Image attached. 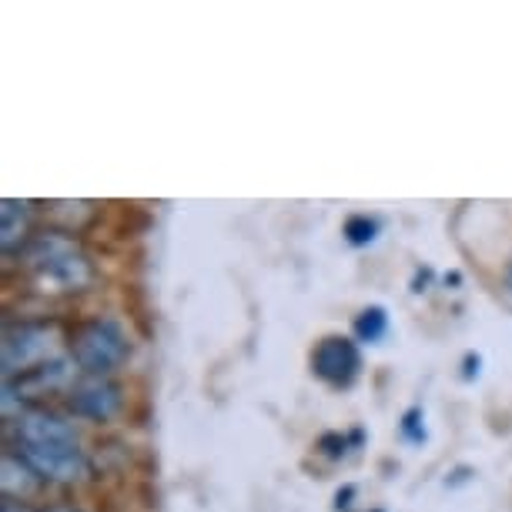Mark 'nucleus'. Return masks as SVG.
<instances>
[{"mask_svg":"<svg viewBox=\"0 0 512 512\" xmlns=\"http://www.w3.org/2000/svg\"><path fill=\"white\" fill-rule=\"evenodd\" d=\"M318 452L328 459H342L345 452H349V439H345L342 432H325V436L318 439Z\"/></svg>","mask_w":512,"mask_h":512,"instance_id":"nucleus-11","label":"nucleus"},{"mask_svg":"<svg viewBox=\"0 0 512 512\" xmlns=\"http://www.w3.org/2000/svg\"><path fill=\"white\" fill-rule=\"evenodd\" d=\"M506 292L512 295V258H509V268H506Z\"/></svg>","mask_w":512,"mask_h":512,"instance_id":"nucleus-16","label":"nucleus"},{"mask_svg":"<svg viewBox=\"0 0 512 512\" xmlns=\"http://www.w3.org/2000/svg\"><path fill=\"white\" fill-rule=\"evenodd\" d=\"M44 512H81V509H71V506H54V509H44Z\"/></svg>","mask_w":512,"mask_h":512,"instance_id":"nucleus-17","label":"nucleus"},{"mask_svg":"<svg viewBox=\"0 0 512 512\" xmlns=\"http://www.w3.org/2000/svg\"><path fill=\"white\" fill-rule=\"evenodd\" d=\"M74 375H77V362L74 359H51L37 369L17 375V379H7L4 385V405L11 409L14 399H44L51 392L61 389H74Z\"/></svg>","mask_w":512,"mask_h":512,"instance_id":"nucleus-6","label":"nucleus"},{"mask_svg":"<svg viewBox=\"0 0 512 512\" xmlns=\"http://www.w3.org/2000/svg\"><path fill=\"white\" fill-rule=\"evenodd\" d=\"M131 355L128 332L114 322V318H91L71 335V359L77 369L104 379V375L118 372Z\"/></svg>","mask_w":512,"mask_h":512,"instance_id":"nucleus-2","label":"nucleus"},{"mask_svg":"<svg viewBox=\"0 0 512 512\" xmlns=\"http://www.w3.org/2000/svg\"><path fill=\"white\" fill-rule=\"evenodd\" d=\"M67 405H71V412L81 415V419L108 422L121 412L124 395H121V385H114L111 379H94V375H88L81 385H74V389L67 392Z\"/></svg>","mask_w":512,"mask_h":512,"instance_id":"nucleus-7","label":"nucleus"},{"mask_svg":"<svg viewBox=\"0 0 512 512\" xmlns=\"http://www.w3.org/2000/svg\"><path fill=\"white\" fill-rule=\"evenodd\" d=\"M27 228H31V208H27V201H4V208H0V245L4 251L11 255L17 248L21 251L27 241Z\"/></svg>","mask_w":512,"mask_h":512,"instance_id":"nucleus-8","label":"nucleus"},{"mask_svg":"<svg viewBox=\"0 0 512 512\" xmlns=\"http://www.w3.org/2000/svg\"><path fill=\"white\" fill-rule=\"evenodd\" d=\"M14 452L44 482H77L88 476L81 442H17Z\"/></svg>","mask_w":512,"mask_h":512,"instance_id":"nucleus-3","label":"nucleus"},{"mask_svg":"<svg viewBox=\"0 0 512 512\" xmlns=\"http://www.w3.org/2000/svg\"><path fill=\"white\" fill-rule=\"evenodd\" d=\"M27 265L41 282L54 285L57 292H84L94 282V268L77 241L64 231H41L21 248Z\"/></svg>","mask_w":512,"mask_h":512,"instance_id":"nucleus-1","label":"nucleus"},{"mask_svg":"<svg viewBox=\"0 0 512 512\" xmlns=\"http://www.w3.org/2000/svg\"><path fill=\"white\" fill-rule=\"evenodd\" d=\"M0 512H31L24 506V502H17V499H11V496H4V502H0Z\"/></svg>","mask_w":512,"mask_h":512,"instance_id":"nucleus-15","label":"nucleus"},{"mask_svg":"<svg viewBox=\"0 0 512 512\" xmlns=\"http://www.w3.org/2000/svg\"><path fill=\"white\" fill-rule=\"evenodd\" d=\"M352 496H355V486H345V489L335 496V509H338V512H342V509H349V506H352V502H349Z\"/></svg>","mask_w":512,"mask_h":512,"instance_id":"nucleus-14","label":"nucleus"},{"mask_svg":"<svg viewBox=\"0 0 512 512\" xmlns=\"http://www.w3.org/2000/svg\"><path fill=\"white\" fill-rule=\"evenodd\" d=\"M362 355L359 345L345 335H328L312 349V372L332 389H349L359 379Z\"/></svg>","mask_w":512,"mask_h":512,"instance_id":"nucleus-5","label":"nucleus"},{"mask_svg":"<svg viewBox=\"0 0 512 512\" xmlns=\"http://www.w3.org/2000/svg\"><path fill=\"white\" fill-rule=\"evenodd\" d=\"M352 332L359 342H382L385 332H389V315H385V308L382 305H372V308H365V312L355 315V325H352Z\"/></svg>","mask_w":512,"mask_h":512,"instance_id":"nucleus-9","label":"nucleus"},{"mask_svg":"<svg viewBox=\"0 0 512 512\" xmlns=\"http://www.w3.org/2000/svg\"><path fill=\"white\" fill-rule=\"evenodd\" d=\"M54 352V328L47 322H21L7 325L4 332V379L37 369Z\"/></svg>","mask_w":512,"mask_h":512,"instance_id":"nucleus-4","label":"nucleus"},{"mask_svg":"<svg viewBox=\"0 0 512 512\" xmlns=\"http://www.w3.org/2000/svg\"><path fill=\"white\" fill-rule=\"evenodd\" d=\"M342 235H345V241H349L352 248H365V245H372V241L379 238V221L369 218V215H352L349 221H345Z\"/></svg>","mask_w":512,"mask_h":512,"instance_id":"nucleus-10","label":"nucleus"},{"mask_svg":"<svg viewBox=\"0 0 512 512\" xmlns=\"http://www.w3.org/2000/svg\"><path fill=\"white\" fill-rule=\"evenodd\" d=\"M479 365H482V359H479V355H466V372H462V379H476V375H479Z\"/></svg>","mask_w":512,"mask_h":512,"instance_id":"nucleus-13","label":"nucleus"},{"mask_svg":"<svg viewBox=\"0 0 512 512\" xmlns=\"http://www.w3.org/2000/svg\"><path fill=\"white\" fill-rule=\"evenodd\" d=\"M375 512H382V509H375Z\"/></svg>","mask_w":512,"mask_h":512,"instance_id":"nucleus-18","label":"nucleus"},{"mask_svg":"<svg viewBox=\"0 0 512 512\" xmlns=\"http://www.w3.org/2000/svg\"><path fill=\"white\" fill-rule=\"evenodd\" d=\"M402 436L409 439V442H422L425 439V425H422V409H419V405L402 415Z\"/></svg>","mask_w":512,"mask_h":512,"instance_id":"nucleus-12","label":"nucleus"}]
</instances>
